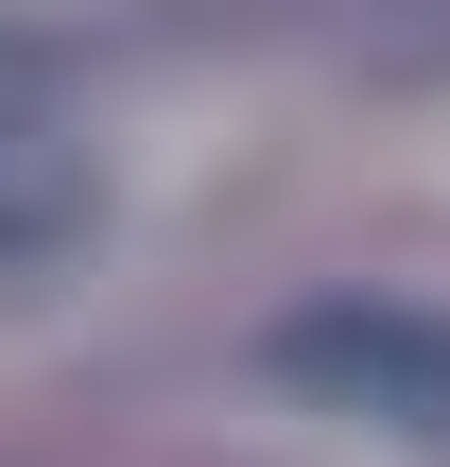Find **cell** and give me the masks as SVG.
<instances>
[{
  "mask_svg": "<svg viewBox=\"0 0 450 467\" xmlns=\"http://www.w3.org/2000/svg\"><path fill=\"white\" fill-rule=\"evenodd\" d=\"M87 225H104V173H87V139H69V121H35V104H0V277L69 260Z\"/></svg>",
  "mask_w": 450,
  "mask_h": 467,
  "instance_id": "obj_2",
  "label": "cell"
},
{
  "mask_svg": "<svg viewBox=\"0 0 450 467\" xmlns=\"http://www.w3.org/2000/svg\"><path fill=\"white\" fill-rule=\"evenodd\" d=\"M260 364L312 399V416H364V433H450V312L399 295H312L260 329Z\"/></svg>",
  "mask_w": 450,
  "mask_h": 467,
  "instance_id": "obj_1",
  "label": "cell"
}]
</instances>
